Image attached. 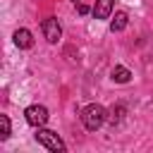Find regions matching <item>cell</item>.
I'll return each instance as SVG.
<instances>
[{
    "instance_id": "obj_5",
    "label": "cell",
    "mask_w": 153,
    "mask_h": 153,
    "mask_svg": "<svg viewBox=\"0 0 153 153\" xmlns=\"http://www.w3.org/2000/svg\"><path fill=\"white\" fill-rule=\"evenodd\" d=\"M14 45L17 48H31L33 45V36H31V31L29 29H17L14 31Z\"/></svg>"
},
{
    "instance_id": "obj_6",
    "label": "cell",
    "mask_w": 153,
    "mask_h": 153,
    "mask_svg": "<svg viewBox=\"0 0 153 153\" xmlns=\"http://www.w3.org/2000/svg\"><path fill=\"white\" fill-rule=\"evenodd\" d=\"M112 14V0H96L93 5V17L96 19H108Z\"/></svg>"
},
{
    "instance_id": "obj_3",
    "label": "cell",
    "mask_w": 153,
    "mask_h": 153,
    "mask_svg": "<svg viewBox=\"0 0 153 153\" xmlns=\"http://www.w3.org/2000/svg\"><path fill=\"white\" fill-rule=\"evenodd\" d=\"M41 29H43V36H45L48 43H57L60 36H62V26H60V22H57L55 17L43 19V22H41Z\"/></svg>"
},
{
    "instance_id": "obj_10",
    "label": "cell",
    "mask_w": 153,
    "mask_h": 153,
    "mask_svg": "<svg viewBox=\"0 0 153 153\" xmlns=\"http://www.w3.org/2000/svg\"><path fill=\"white\" fill-rule=\"evenodd\" d=\"M10 136V117L7 115H0V139L5 141Z\"/></svg>"
},
{
    "instance_id": "obj_9",
    "label": "cell",
    "mask_w": 153,
    "mask_h": 153,
    "mask_svg": "<svg viewBox=\"0 0 153 153\" xmlns=\"http://www.w3.org/2000/svg\"><path fill=\"white\" fill-rule=\"evenodd\" d=\"M124 112H127V108H124V105H117V108H112L110 122H112V124H120V122H122V117H124Z\"/></svg>"
},
{
    "instance_id": "obj_4",
    "label": "cell",
    "mask_w": 153,
    "mask_h": 153,
    "mask_svg": "<svg viewBox=\"0 0 153 153\" xmlns=\"http://www.w3.org/2000/svg\"><path fill=\"white\" fill-rule=\"evenodd\" d=\"M24 117H26V122H29L31 127H43V124L48 122V110H45L43 105H29V108L24 110Z\"/></svg>"
},
{
    "instance_id": "obj_11",
    "label": "cell",
    "mask_w": 153,
    "mask_h": 153,
    "mask_svg": "<svg viewBox=\"0 0 153 153\" xmlns=\"http://www.w3.org/2000/svg\"><path fill=\"white\" fill-rule=\"evenodd\" d=\"M76 10H79V14H88V5H84V2H76Z\"/></svg>"
},
{
    "instance_id": "obj_1",
    "label": "cell",
    "mask_w": 153,
    "mask_h": 153,
    "mask_svg": "<svg viewBox=\"0 0 153 153\" xmlns=\"http://www.w3.org/2000/svg\"><path fill=\"white\" fill-rule=\"evenodd\" d=\"M105 120H108V110H105L103 105H98V103H91V105H86V108L81 110V122H84V127H86L88 131L100 129Z\"/></svg>"
},
{
    "instance_id": "obj_8",
    "label": "cell",
    "mask_w": 153,
    "mask_h": 153,
    "mask_svg": "<svg viewBox=\"0 0 153 153\" xmlns=\"http://www.w3.org/2000/svg\"><path fill=\"white\" fill-rule=\"evenodd\" d=\"M127 22H129L127 12H115V17H112V22H110V29H112V31H122V29L127 26Z\"/></svg>"
},
{
    "instance_id": "obj_7",
    "label": "cell",
    "mask_w": 153,
    "mask_h": 153,
    "mask_svg": "<svg viewBox=\"0 0 153 153\" xmlns=\"http://www.w3.org/2000/svg\"><path fill=\"white\" fill-rule=\"evenodd\" d=\"M110 76H112V81H117V84H127V81L131 79V72H129L127 67H122V65H117V67H112V72H110Z\"/></svg>"
},
{
    "instance_id": "obj_2",
    "label": "cell",
    "mask_w": 153,
    "mask_h": 153,
    "mask_svg": "<svg viewBox=\"0 0 153 153\" xmlns=\"http://www.w3.org/2000/svg\"><path fill=\"white\" fill-rule=\"evenodd\" d=\"M36 141L43 146V148H48V151H65V141L53 131V129H43V127H36Z\"/></svg>"
}]
</instances>
